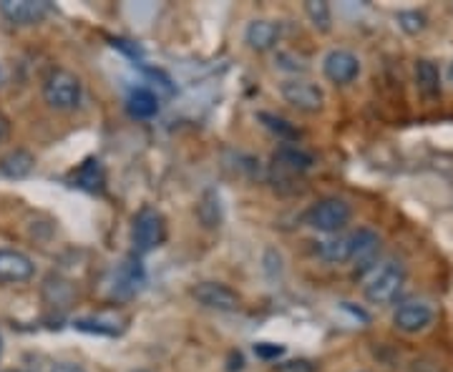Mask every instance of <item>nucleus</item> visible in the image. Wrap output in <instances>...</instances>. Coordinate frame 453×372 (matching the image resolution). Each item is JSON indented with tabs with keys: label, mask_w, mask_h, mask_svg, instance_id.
<instances>
[{
	"label": "nucleus",
	"mask_w": 453,
	"mask_h": 372,
	"mask_svg": "<svg viewBox=\"0 0 453 372\" xmlns=\"http://www.w3.org/2000/svg\"><path fill=\"white\" fill-rule=\"evenodd\" d=\"M43 101L49 103L53 111H76L83 101V83L81 79L68 71V68H50L43 79Z\"/></svg>",
	"instance_id": "1"
},
{
	"label": "nucleus",
	"mask_w": 453,
	"mask_h": 372,
	"mask_svg": "<svg viewBox=\"0 0 453 372\" xmlns=\"http://www.w3.org/2000/svg\"><path fill=\"white\" fill-rule=\"evenodd\" d=\"M405 285V270L401 262H386L380 264L372 277L363 285V294L371 305L378 307H386L390 302L398 300V294L403 290Z\"/></svg>",
	"instance_id": "2"
},
{
	"label": "nucleus",
	"mask_w": 453,
	"mask_h": 372,
	"mask_svg": "<svg viewBox=\"0 0 453 372\" xmlns=\"http://www.w3.org/2000/svg\"><path fill=\"white\" fill-rule=\"evenodd\" d=\"M350 219H353V207L340 196H325L320 201H315L308 209V216H305L308 227L330 234V237L340 234L350 224Z\"/></svg>",
	"instance_id": "3"
},
{
	"label": "nucleus",
	"mask_w": 453,
	"mask_h": 372,
	"mask_svg": "<svg viewBox=\"0 0 453 372\" xmlns=\"http://www.w3.org/2000/svg\"><path fill=\"white\" fill-rule=\"evenodd\" d=\"M131 237H134L136 252H142V254L162 247L164 239H166V219H164L162 211L154 209V207H144L134 216Z\"/></svg>",
	"instance_id": "4"
},
{
	"label": "nucleus",
	"mask_w": 453,
	"mask_h": 372,
	"mask_svg": "<svg viewBox=\"0 0 453 372\" xmlns=\"http://www.w3.org/2000/svg\"><path fill=\"white\" fill-rule=\"evenodd\" d=\"M280 96L300 114H318L325 106L323 88L318 83L305 81V79H288L285 83H280Z\"/></svg>",
	"instance_id": "5"
},
{
	"label": "nucleus",
	"mask_w": 453,
	"mask_h": 372,
	"mask_svg": "<svg viewBox=\"0 0 453 372\" xmlns=\"http://www.w3.org/2000/svg\"><path fill=\"white\" fill-rule=\"evenodd\" d=\"M50 11L53 5L49 0H0V16L18 28L43 23L50 16Z\"/></svg>",
	"instance_id": "6"
},
{
	"label": "nucleus",
	"mask_w": 453,
	"mask_h": 372,
	"mask_svg": "<svg viewBox=\"0 0 453 372\" xmlns=\"http://www.w3.org/2000/svg\"><path fill=\"white\" fill-rule=\"evenodd\" d=\"M436 320V312L423 300H405L393 312V327L403 335H418Z\"/></svg>",
	"instance_id": "7"
},
{
	"label": "nucleus",
	"mask_w": 453,
	"mask_h": 372,
	"mask_svg": "<svg viewBox=\"0 0 453 372\" xmlns=\"http://www.w3.org/2000/svg\"><path fill=\"white\" fill-rule=\"evenodd\" d=\"M360 71H363V65H360V58L353 50L335 49L323 58L325 79L335 86H350L353 81H357Z\"/></svg>",
	"instance_id": "8"
},
{
	"label": "nucleus",
	"mask_w": 453,
	"mask_h": 372,
	"mask_svg": "<svg viewBox=\"0 0 453 372\" xmlns=\"http://www.w3.org/2000/svg\"><path fill=\"white\" fill-rule=\"evenodd\" d=\"M192 297L202 307L214 312H237L242 307V297L222 282H199L192 290Z\"/></svg>",
	"instance_id": "9"
},
{
	"label": "nucleus",
	"mask_w": 453,
	"mask_h": 372,
	"mask_svg": "<svg viewBox=\"0 0 453 372\" xmlns=\"http://www.w3.org/2000/svg\"><path fill=\"white\" fill-rule=\"evenodd\" d=\"M35 277V264L28 254L18 249H0V282L3 285H26Z\"/></svg>",
	"instance_id": "10"
},
{
	"label": "nucleus",
	"mask_w": 453,
	"mask_h": 372,
	"mask_svg": "<svg viewBox=\"0 0 453 372\" xmlns=\"http://www.w3.org/2000/svg\"><path fill=\"white\" fill-rule=\"evenodd\" d=\"M380 257V237L378 232L368 227H360L350 237V262L357 267V272L371 270L372 264Z\"/></svg>",
	"instance_id": "11"
},
{
	"label": "nucleus",
	"mask_w": 453,
	"mask_h": 372,
	"mask_svg": "<svg viewBox=\"0 0 453 372\" xmlns=\"http://www.w3.org/2000/svg\"><path fill=\"white\" fill-rule=\"evenodd\" d=\"M244 41L247 46L257 53H267V50H275L280 43V26L275 20H267V18H255L247 23V31H244Z\"/></svg>",
	"instance_id": "12"
},
{
	"label": "nucleus",
	"mask_w": 453,
	"mask_h": 372,
	"mask_svg": "<svg viewBox=\"0 0 453 372\" xmlns=\"http://www.w3.org/2000/svg\"><path fill=\"white\" fill-rule=\"evenodd\" d=\"M413 81H416V88L423 98L434 101V98L441 96L443 91V79H441V68H438L434 61L428 58H418L416 65H413Z\"/></svg>",
	"instance_id": "13"
},
{
	"label": "nucleus",
	"mask_w": 453,
	"mask_h": 372,
	"mask_svg": "<svg viewBox=\"0 0 453 372\" xmlns=\"http://www.w3.org/2000/svg\"><path fill=\"white\" fill-rule=\"evenodd\" d=\"M275 166L280 171L295 177V174H305V171H310V169L315 166V159H312V154H308V151L300 148V146L282 144L275 151Z\"/></svg>",
	"instance_id": "14"
},
{
	"label": "nucleus",
	"mask_w": 453,
	"mask_h": 372,
	"mask_svg": "<svg viewBox=\"0 0 453 372\" xmlns=\"http://www.w3.org/2000/svg\"><path fill=\"white\" fill-rule=\"evenodd\" d=\"M35 169V156L28 148H11L8 154L0 156V174L5 178H26L31 177Z\"/></svg>",
	"instance_id": "15"
},
{
	"label": "nucleus",
	"mask_w": 453,
	"mask_h": 372,
	"mask_svg": "<svg viewBox=\"0 0 453 372\" xmlns=\"http://www.w3.org/2000/svg\"><path fill=\"white\" fill-rule=\"evenodd\" d=\"M43 300L50 307H71V302L76 300V290L73 285L61 275H49L43 279Z\"/></svg>",
	"instance_id": "16"
},
{
	"label": "nucleus",
	"mask_w": 453,
	"mask_h": 372,
	"mask_svg": "<svg viewBox=\"0 0 453 372\" xmlns=\"http://www.w3.org/2000/svg\"><path fill=\"white\" fill-rule=\"evenodd\" d=\"M315 252L327 264H345V262H350V237L333 234L323 242H318Z\"/></svg>",
	"instance_id": "17"
},
{
	"label": "nucleus",
	"mask_w": 453,
	"mask_h": 372,
	"mask_svg": "<svg viewBox=\"0 0 453 372\" xmlns=\"http://www.w3.org/2000/svg\"><path fill=\"white\" fill-rule=\"evenodd\" d=\"M127 109L134 118H154L159 114V96L151 88H134Z\"/></svg>",
	"instance_id": "18"
},
{
	"label": "nucleus",
	"mask_w": 453,
	"mask_h": 372,
	"mask_svg": "<svg viewBox=\"0 0 453 372\" xmlns=\"http://www.w3.org/2000/svg\"><path fill=\"white\" fill-rule=\"evenodd\" d=\"M196 219L204 229H217L222 224V199L214 189H207L196 204Z\"/></svg>",
	"instance_id": "19"
},
{
	"label": "nucleus",
	"mask_w": 453,
	"mask_h": 372,
	"mask_svg": "<svg viewBox=\"0 0 453 372\" xmlns=\"http://www.w3.org/2000/svg\"><path fill=\"white\" fill-rule=\"evenodd\" d=\"M305 16L318 33L333 31V8L327 0H308L305 3Z\"/></svg>",
	"instance_id": "20"
},
{
	"label": "nucleus",
	"mask_w": 453,
	"mask_h": 372,
	"mask_svg": "<svg viewBox=\"0 0 453 372\" xmlns=\"http://www.w3.org/2000/svg\"><path fill=\"white\" fill-rule=\"evenodd\" d=\"M142 267H139V262H134V259H127L121 267H119V272H116V282H119V290L124 292V294H134L136 287H139V282H142Z\"/></svg>",
	"instance_id": "21"
},
{
	"label": "nucleus",
	"mask_w": 453,
	"mask_h": 372,
	"mask_svg": "<svg viewBox=\"0 0 453 372\" xmlns=\"http://www.w3.org/2000/svg\"><path fill=\"white\" fill-rule=\"evenodd\" d=\"M395 23H398V28H401L405 35H418V33L426 31V26H428V16H426L423 11L408 8V11H401V13L395 16Z\"/></svg>",
	"instance_id": "22"
},
{
	"label": "nucleus",
	"mask_w": 453,
	"mask_h": 372,
	"mask_svg": "<svg viewBox=\"0 0 453 372\" xmlns=\"http://www.w3.org/2000/svg\"><path fill=\"white\" fill-rule=\"evenodd\" d=\"M275 65L290 73H308V61L303 56H297L295 50H280L275 56Z\"/></svg>",
	"instance_id": "23"
},
{
	"label": "nucleus",
	"mask_w": 453,
	"mask_h": 372,
	"mask_svg": "<svg viewBox=\"0 0 453 372\" xmlns=\"http://www.w3.org/2000/svg\"><path fill=\"white\" fill-rule=\"evenodd\" d=\"M257 118L267 126V129L273 131V133H277L280 139H297L300 133H297V129L295 126H290L285 118H280V116H273V114H257Z\"/></svg>",
	"instance_id": "24"
},
{
	"label": "nucleus",
	"mask_w": 453,
	"mask_h": 372,
	"mask_svg": "<svg viewBox=\"0 0 453 372\" xmlns=\"http://www.w3.org/2000/svg\"><path fill=\"white\" fill-rule=\"evenodd\" d=\"M275 372H318V362L305 360V357H297V360H285V362H277Z\"/></svg>",
	"instance_id": "25"
},
{
	"label": "nucleus",
	"mask_w": 453,
	"mask_h": 372,
	"mask_svg": "<svg viewBox=\"0 0 453 372\" xmlns=\"http://www.w3.org/2000/svg\"><path fill=\"white\" fill-rule=\"evenodd\" d=\"M255 355L259 360H277V357L285 355V347L282 345H273V342H259V345H255Z\"/></svg>",
	"instance_id": "26"
},
{
	"label": "nucleus",
	"mask_w": 453,
	"mask_h": 372,
	"mask_svg": "<svg viewBox=\"0 0 453 372\" xmlns=\"http://www.w3.org/2000/svg\"><path fill=\"white\" fill-rule=\"evenodd\" d=\"M411 372H438V365L434 360H416L411 365Z\"/></svg>",
	"instance_id": "27"
},
{
	"label": "nucleus",
	"mask_w": 453,
	"mask_h": 372,
	"mask_svg": "<svg viewBox=\"0 0 453 372\" xmlns=\"http://www.w3.org/2000/svg\"><path fill=\"white\" fill-rule=\"evenodd\" d=\"M11 139V118L0 114V146L5 144Z\"/></svg>",
	"instance_id": "28"
},
{
	"label": "nucleus",
	"mask_w": 453,
	"mask_h": 372,
	"mask_svg": "<svg viewBox=\"0 0 453 372\" xmlns=\"http://www.w3.org/2000/svg\"><path fill=\"white\" fill-rule=\"evenodd\" d=\"M50 372H86L81 365H73V362H56Z\"/></svg>",
	"instance_id": "29"
},
{
	"label": "nucleus",
	"mask_w": 453,
	"mask_h": 372,
	"mask_svg": "<svg viewBox=\"0 0 453 372\" xmlns=\"http://www.w3.org/2000/svg\"><path fill=\"white\" fill-rule=\"evenodd\" d=\"M446 79H449V83H451V86H453V61H451V64H449V71H446Z\"/></svg>",
	"instance_id": "30"
},
{
	"label": "nucleus",
	"mask_w": 453,
	"mask_h": 372,
	"mask_svg": "<svg viewBox=\"0 0 453 372\" xmlns=\"http://www.w3.org/2000/svg\"><path fill=\"white\" fill-rule=\"evenodd\" d=\"M131 372H151V370H146V368H139V370H131Z\"/></svg>",
	"instance_id": "31"
},
{
	"label": "nucleus",
	"mask_w": 453,
	"mask_h": 372,
	"mask_svg": "<svg viewBox=\"0 0 453 372\" xmlns=\"http://www.w3.org/2000/svg\"><path fill=\"white\" fill-rule=\"evenodd\" d=\"M0 350H3V345H0Z\"/></svg>",
	"instance_id": "32"
},
{
	"label": "nucleus",
	"mask_w": 453,
	"mask_h": 372,
	"mask_svg": "<svg viewBox=\"0 0 453 372\" xmlns=\"http://www.w3.org/2000/svg\"><path fill=\"white\" fill-rule=\"evenodd\" d=\"M5 372H13V370H5Z\"/></svg>",
	"instance_id": "33"
}]
</instances>
